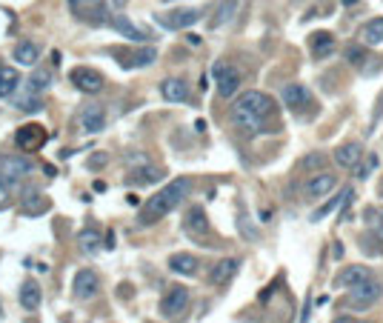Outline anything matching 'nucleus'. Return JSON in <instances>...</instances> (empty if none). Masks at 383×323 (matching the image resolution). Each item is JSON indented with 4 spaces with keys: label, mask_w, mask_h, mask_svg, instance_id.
I'll return each mask as SVG.
<instances>
[{
    "label": "nucleus",
    "mask_w": 383,
    "mask_h": 323,
    "mask_svg": "<svg viewBox=\"0 0 383 323\" xmlns=\"http://www.w3.org/2000/svg\"><path fill=\"white\" fill-rule=\"evenodd\" d=\"M189 189H192V181L189 178H178V181H172L169 186H163L160 192H155L149 200L140 206V215H137V220L143 223V226H152V223H158L160 218H166L172 209H178L181 203L186 200V195H189Z\"/></svg>",
    "instance_id": "nucleus-1"
},
{
    "label": "nucleus",
    "mask_w": 383,
    "mask_h": 323,
    "mask_svg": "<svg viewBox=\"0 0 383 323\" xmlns=\"http://www.w3.org/2000/svg\"><path fill=\"white\" fill-rule=\"evenodd\" d=\"M380 298H383V283L375 280V278H369V280L352 286V289L346 292V309H352V312H366V309H372Z\"/></svg>",
    "instance_id": "nucleus-2"
},
{
    "label": "nucleus",
    "mask_w": 383,
    "mask_h": 323,
    "mask_svg": "<svg viewBox=\"0 0 383 323\" xmlns=\"http://www.w3.org/2000/svg\"><path fill=\"white\" fill-rule=\"evenodd\" d=\"M192 306V295H189V289L186 286H169L163 292V298H160V315L166 320H181Z\"/></svg>",
    "instance_id": "nucleus-3"
},
{
    "label": "nucleus",
    "mask_w": 383,
    "mask_h": 323,
    "mask_svg": "<svg viewBox=\"0 0 383 323\" xmlns=\"http://www.w3.org/2000/svg\"><path fill=\"white\" fill-rule=\"evenodd\" d=\"M32 169H35V163L23 155H0V178L9 186L20 183L26 174H32Z\"/></svg>",
    "instance_id": "nucleus-4"
},
{
    "label": "nucleus",
    "mask_w": 383,
    "mask_h": 323,
    "mask_svg": "<svg viewBox=\"0 0 383 323\" xmlns=\"http://www.w3.org/2000/svg\"><path fill=\"white\" fill-rule=\"evenodd\" d=\"M203 17L200 9H186V6H178V9H169V12H160L155 20L166 29H172V32H183V29L195 26L197 20Z\"/></svg>",
    "instance_id": "nucleus-5"
},
{
    "label": "nucleus",
    "mask_w": 383,
    "mask_h": 323,
    "mask_svg": "<svg viewBox=\"0 0 383 323\" xmlns=\"http://www.w3.org/2000/svg\"><path fill=\"white\" fill-rule=\"evenodd\" d=\"M212 77H215V86H218V95L220 98H234L241 89V72L229 66V63H215L212 69Z\"/></svg>",
    "instance_id": "nucleus-6"
},
{
    "label": "nucleus",
    "mask_w": 383,
    "mask_h": 323,
    "mask_svg": "<svg viewBox=\"0 0 383 323\" xmlns=\"http://www.w3.org/2000/svg\"><path fill=\"white\" fill-rule=\"evenodd\" d=\"M234 109H243V112H252L257 114L260 121H266V117L275 114V100L269 95H263V92H243L238 98V103H234Z\"/></svg>",
    "instance_id": "nucleus-7"
},
{
    "label": "nucleus",
    "mask_w": 383,
    "mask_h": 323,
    "mask_svg": "<svg viewBox=\"0 0 383 323\" xmlns=\"http://www.w3.org/2000/svg\"><path fill=\"white\" fill-rule=\"evenodd\" d=\"M46 140H49V135H46V129H43L40 123H26V126H20V129L15 132V143L20 146L23 152H38V149H43Z\"/></svg>",
    "instance_id": "nucleus-8"
},
{
    "label": "nucleus",
    "mask_w": 383,
    "mask_h": 323,
    "mask_svg": "<svg viewBox=\"0 0 383 323\" xmlns=\"http://www.w3.org/2000/svg\"><path fill=\"white\" fill-rule=\"evenodd\" d=\"M166 178V169L163 166H155V163H137L129 174H126V183L129 186H155Z\"/></svg>",
    "instance_id": "nucleus-9"
},
{
    "label": "nucleus",
    "mask_w": 383,
    "mask_h": 323,
    "mask_svg": "<svg viewBox=\"0 0 383 323\" xmlns=\"http://www.w3.org/2000/svg\"><path fill=\"white\" fill-rule=\"evenodd\" d=\"M77 126H80L86 135L103 132V126H106V109H103L100 103H86V106L77 112Z\"/></svg>",
    "instance_id": "nucleus-10"
},
{
    "label": "nucleus",
    "mask_w": 383,
    "mask_h": 323,
    "mask_svg": "<svg viewBox=\"0 0 383 323\" xmlns=\"http://www.w3.org/2000/svg\"><path fill=\"white\" fill-rule=\"evenodd\" d=\"M98 289H100V278L92 269H80L72 280V292L77 301H92L98 295Z\"/></svg>",
    "instance_id": "nucleus-11"
},
{
    "label": "nucleus",
    "mask_w": 383,
    "mask_h": 323,
    "mask_svg": "<svg viewBox=\"0 0 383 323\" xmlns=\"http://www.w3.org/2000/svg\"><path fill=\"white\" fill-rule=\"evenodd\" d=\"M155 57H158V49L152 46H143V49H135V52H114V61L121 63L123 69H140V66H149L155 63Z\"/></svg>",
    "instance_id": "nucleus-12"
},
{
    "label": "nucleus",
    "mask_w": 383,
    "mask_h": 323,
    "mask_svg": "<svg viewBox=\"0 0 383 323\" xmlns=\"http://www.w3.org/2000/svg\"><path fill=\"white\" fill-rule=\"evenodd\" d=\"M72 83L77 86L80 92L95 95V92H100V86H103V75L95 72V69H89V66H77V69L72 72Z\"/></svg>",
    "instance_id": "nucleus-13"
},
{
    "label": "nucleus",
    "mask_w": 383,
    "mask_h": 323,
    "mask_svg": "<svg viewBox=\"0 0 383 323\" xmlns=\"http://www.w3.org/2000/svg\"><path fill=\"white\" fill-rule=\"evenodd\" d=\"M369 278H375L369 266H363V263H352V266H346V269L338 272L335 286H338V289H352V286H358V283H363V280H369Z\"/></svg>",
    "instance_id": "nucleus-14"
},
{
    "label": "nucleus",
    "mask_w": 383,
    "mask_h": 323,
    "mask_svg": "<svg viewBox=\"0 0 383 323\" xmlns=\"http://www.w3.org/2000/svg\"><path fill=\"white\" fill-rule=\"evenodd\" d=\"M361 158H363V146L358 140H346L335 149V163L340 169H355L361 163Z\"/></svg>",
    "instance_id": "nucleus-15"
},
{
    "label": "nucleus",
    "mask_w": 383,
    "mask_h": 323,
    "mask_svg": "<svg viewBox=\"0 0 383 323\" xmlns=\"http://www.w3.org/2000/svg\"><path fill=\"white\" fill-rule=\"evenodd\" d=\"M183 229H186V234H195V238H206V234L212 232L209 218H206V209L203 206H192L186 212V218H183Z\"/></svg>",
    "instance_id": "nucleus-16"
},
{
    "label": "nucleus",
    "mask_w": 383,
    "mask_h": 323,
    "mask_svg": "<svg viewBox=\"0 0 383 323\" xmlns=\"http://www.w3.org/2000/svg\"><path fill=\"white\" fill-rule=\"evenodd\" d=\"M46 209H49V197L38 186H29L20 197V212L23 215H43Z\"/></svg>",
    "instance_id": "nucleus-17"
},
{
    "label": "nucleus",
    "mask_w": 383,
    "mask_h": 323,
    "mask_svg": "<svg viewBox=\"0 0 383 323\" xmlns=\"http://www.w3.org/2000/svg\"><path fill=\"white\" fill-rule=\"evenodd\" d=\"M160 95H163V100H169V103H189L192 98V92H189V86H186V80H181V77H166L163 83H160Z\"/></svg>",
    "instance_id": "nucleus-18"
},
{
    "label": "nucleus",
    "mask_w": 383,
    "mask_h": 323,
    "mask_svg": "<svg viewBox=\"0 0 383 323\" xmlns=\"http://www.w3.org/2000/svg\"><path fill=\"white\" fill-rule=\"evenodd\" d=\"M238 269H241L238 257H220L212 266V283L215 286H226L232 278H238Z\"/></svg>",
    "instance_id": "nucleus-19"
},
{
    "label": "nucleus",
    "mask_w": 383,
    "mask_h": 323,
    "mask_svg": "<svg viewBox=\"0 0 383 323\" xmlns=\"http://www.w3.org/2000/svg\"><path fill=\"white\" fill-rule=\"evenodd\" d=\"M40 301H43V289L35 278H29L23 286H20V306L26 312H38L40 309Z\"/></svg>",
    "instance_id": "nucleus-20"
},
{
    "label": "nucleus",
    "mask_w": 383,
    "mask_h": 323,
    "mask_svg": "<svg viewBox=\"0 0 383 323\" xmlns=\"http://www.w3.org/2000/svg\"><path fill=\"white\" fill-rule=\"evenodd\" d=\"M335 186H340L335 174H332V172H320V174H315V178H309L306 195H309V197H323V195L335 192Z\"/></svg>",
    "instance_id": "nucleus-21"
},
{
    "label": "nucleus",
    "mask_w": 383,
    "mask_h": 323,
    "mask_svg": "<svg viewBox=\"0 0 383 323\" xmlns=\"http://www.w3.org/2000/svg\"><path fill=\"white\" fill-rule=\"evenodd\" d=\"M283 103L292 109V112H301L306 103H309V92H306V86H301V83H289V86H283Z\"/></svg>",
    "instance_id": "nucleus-22"
},
{
    "label": "nucleus",
    "mask_w": 383,
    "mask_h": 323,
    "mask_svg": "<svg viewBox=\"0 0 383 323\" xmlns=\"http://www.w3.org/2000/svg\"><path fill=\"white\" fill-rule=\"evenodd\" d=\"M112 29L114 32H121L123 38H129V40H135V43H143V40H149V35L143 32V29H137L126 15H117V17H112Z\"/></svg>",
    "instance_id": "nucleus-23"
},
{
    "label": "nucleus",
    "mask_w": 383,
    "mask_h": 323,
    "mask_svg": "<svg viewBox=\"0 0 383 323\" xmlns=\"http://www.w3.org/2000/svg\"><path fill=\"white\" fill-rule=\"evenodd\" d=\"M309 46H312V57L315 61H323V57H329L335 52V35L329 32H315L309 38Z\"/></svg>",
    "instance_id": "nucleus-24"
},
{
    "label": "nucleus",
    "mask_w": 383,
    "mask_h": 323,
    "mask_svg": "<svg viewBox=\"0 0 383 323\" xmlns=\"http://www.w3.org/2000/svg\"><path fill=\"white\" fill-rule=\"evenodd\" d=\"M169 269H172V272H178V275L192 278V275H197L200 263H197V257H195V255L181 252V255H172V257H169Z\"/></svg>",
    "instance_id": "nucleus-25"
},
{
    "label": "nucleus",
    "mask_w": 383,
    "mask_h": 323,
    "mask_svg": "<svg viewBox=\"0 0 383 323\" xmlns=\"http://www.w3.org/2000/svg\"><path fill=\"white\" fill-rule=\"evenodd\" d=\"M52 80H54V72L46 69V66H38L32 75H29L26 89H29V92H35V95H40V92H46L49 86H52Z\"/></svg>",
    "instance_id": "nucleus-26"
},
{
    "label": "nucleus",
    "mask_w": 383,
    "mask_h": 323,
    "mask_svg": "<svg viewBox=\"0 0 383 323\" xmlns=\"http://www.w3.org/2000/svg\"><path fill=\"white\" fill-rule=\"evenodd\" d=\"M15 61H17L20 66H35V63L40 61V46L32 43V40L17 43V46H15Z\"/></svg>",
    "instance_id": "nucleus-27"
},
{
    "label": "nucleus",
    "mask_w": 383,
    "mask_h": 323,
    "mask_svg": "<svg viewBox=\"0 0 383 323\" xmlns=\"http://www.w3.org/2000/svg\"><path fill=\"white\" fill-rule=\"evenodd\" d=\"M346 200H349V189H340V192H338V195H335L329 203H323V206H320L317 212H312V218H309V220H312V223H320L323 218H329L332 212H338V209L343 206Z\"/></svg>",
    "instance_id": "nucleus-28"
},
{
    "label": "nucleus",
    "mask_w": 383,
    "mask_h": 323,
    "mask_svg": "<svg viewBox=\"0 0 383 323\" xmlns=\"http://www.w3.org/2000/svg\"><path fill=\"white\" fill-rule=\"evenodd\" d=\"M77 249L83 255H98L100 252V232L98 229H83L77 234Z\"/></svg>",
    "instance_id": "nucleus-29"
},
{
    "label": "nucleus",
    "mask_w": 383,
    "mask_h": 323,
    "mask_svg": "<svg viewBox=\"0 0 383 323\" xmlns=\"http://www.w3.org/2000/svg\"><path fill=\"white\" fill-rule=\"evenodd\" d=\"M361 40H363L366 46L383 43V17H372V20L361 29Z\"/></svg>",
    "instance_id": "nucleus-30"
},
{
    "label": "nucleus",
    "mask_w": 383,
    "mask_h": 323,
    "mask_svg": "<svg viewBox=\"0 0 383 323\" xmlns=\"http://www.w3.org/2000/svg\"><path fill=\"white\" fill-rule=\"evenodd\" d=\"M232 117H234V123H238L243 132H260V129H263V121H260L257 114H252V112L232 109Z\"/></svg>",
    "instance_id": "nucleus-31"
},
{
    "label": "nucleus",
    "mask_w": 383,
    "mask_h": 323,
    "mask_svg": "<svg viewBox=\"0 0 383 323\" xmlns=\"http://www.w3.org/2000/svg\"><path fill=\"white\" fill-rule=\"evenodd\" d=\"M234 12H238V0H223V3L218 6V12L212 15V29L229 26V20L234 17Z\"/></svg>",
    "instance_id": "nucleus-32"
},
{
    "label": "nucleus",
    "mask_w": 383,
    "mask_h": 323,
    "mask_svg": "<svg viewBox=\"0 0 383 323\" xmlns=\"http://www.w3.org/2000/svg\"><path fill=\"white\" fill-rule=\"evenodd\" d=\"M20 83V75L15 69H0V98H12Z\"/></svg>",
    "instance_id": "nucleus-33"
},
{
    "label": "nucleus",
    "mask_w": 383,
    "mask_h": 323,
    "mask_svg": "<svg viewBox=\"0 0 383 323\" xmlns=\"http://www.w3.org/2000/svg\"><path fill=\"white\" fill-rule=\"evenodd\" d=\"M15 103H17L23 112H40V109H43V100H40L35 92H29V89H26V98L15 95Z\"/></svg>",
    "instance_id": "nucleus-34"
},
{
    "label": "nucleus",
    "mask_w": 383,
    "mask_h": 323,
    "mask_svg": "<svg viewBox=\"0 0 383 323\" xmlns=\"http://www.w3.org/2000/svg\"><path fill=\"white\" fill-rule=\"evenodd\" d=\"M366 223H369V232L377 234V238L383 241V209H369L366 212Z\"/></svg>",
    "instance_id": "nucleus-35"
},
{
    "label": "nucleus",
    "mask_w": 383,
    "mask_h": 323,
    "mask_svg": "<svg viewBox=\"0 0 383 323\" xmlns=\"http://www.w3.org/2000/svg\"><path fill=\"white\" fill-rule=\"evenodd\" d=\"M346 61H349L352 66H363V63H366V49H363V46H349V49H346Z\"/></svg>",
    "instance_id": "nucleus-36"
},
{
    "label": "nucleus",
    "mask_w": 383,
    "mask_h": 323,
    "mask_svg": "<svg viewBox=\"0 0 383 323\" xmlns=\"http://www.w3.org/2000/svg\"><path fill=\"white\" fill-rule=\"evenodd\" d=\"M377 166V155H369L366 160H363V166L358 169V178H369V172Z\"/></svg>",
    "instance_id": "nucleus-37"
},
{
    "label": "nucleus",
    "mask_w": 383,
    "mask_h": 323,
    "mask_svg": "<svg viewBox=\"0 0 383 323\" xmlns=\"http://www.w3.org/2000/svg\"><path fill=\"white\" fill-rule=\"evenodd\" d=\"M9 195H12V186L0 178V209H6V203H9Z\"/></svg>",
    "instance_id": "nucleus-38"
},
{
    "label": "nucleus",
    "mask_w": 383,
    "mask_h": 323,
    "mask_svg": "<svg viewBox=\"0 0 383 323\" xmlns=\"http://www.w3.org/2000/svg\"><path fill=\"white\" fill-rule=\"evenodd\" d=\"M106 160H109V155H92V160H89V169H103L106 166Z\"/></svg>",
    "instance_id": "nucleus-39"
},
{
    "label": "nucleus",
    "mask_w": 383,
    "mask_h": 323,
    "mask_svg": "<svg viewBox=\"0 0 383 323\" xmlns=\"http://www.w3.org/2000/svg\"><path fill=\"white\" fill-rule=\"evenodd\" d=\"M303 166H309V169H312V166H320V155H312V158H306V163H303Z\"/></svg>",
    "instance_id": "nucleus-40"
},
{
    "label": "nucleus",
    "mask_w": 383,
    "mask_h": 323,
    "mask_svg": "<svg viewBox=\"0 0 383 323\" xmlns=\"http://www.w3.org/2000/svg\"><path fill=\"white\" fill-rule=\"evenodd\" d=\"M338 323H372V320H346V317H343V320H338Z\"/></svg>",
    "instance_id": "nucleus-41"
},
{
    "label": "nucleus",
    "mask_w": 383,
    "mask_h": 323,
    "mask_svg": "<svg viewBox=\"0 0 383 323\" xmlns=\"http://www.w3.org/2000/svg\"><path fill=\"white\" fill-rule=\"evenodd\" d=\"M355 3H361V0H343V6H355Z\"/></svg>",
    "instance_id": "nucleus-42"
},
{
    "label": "nucleus",
    "mask_w": 383,
    "mask_h": 323,
    "mask_svg": "<svg viewBox=\"0 0 383 323\" xmlns=\"http://www.w3.org/2000/svg\"><path fill=\"white\" fill-rule=\"evenodd\" d=\"M69 3H75V6H80V3H89V0H69Z\"/></svg>",
    "instance_id": "nucleus-43"
},
{
    "label": "nucleus",
    "mask_w": 383,
    "mask_h": 323,
    "mask_svg": "<svg viewBox=\"0 0 383 323\" xmlns=\"http://www.w3.org/2000/svg\"><path fill=\"white\" fill-rule=\"evenodd\" d=\"M114 3H117V6H123V3H126V0H114Z\"/></svg>",
    "instance_id": "nucleus-44"
},
{
    "label": "nucleus",
    "mask_w": 383,
    "mask_h": 323,
    "mask_svg": "<svg viewBox=\"0 0 383 323\" xmlns=\"http://www.w3.org/2000/svg\"><path fill=\"white\" fill-rule=\"evenodd\" d=\"M380 197H383V181H380Z\"/></svg>",
    "instance_id": "nucleus-45"
},
{
    "label": "nucleus",
    "mask_w": 383,
    "mask_h": 323,
    "mask_svg": "<svg viewBox=\"0 0 383 323\" xmlns=\"http://www.w3.org/2000/svg\"><path fill=\"white\" fill-rule=\"evenodd\" d=\"M0 69H3V66H0Z\"/></svg>",
    "instance_id": "nucleus-46"
}]
</instances>
